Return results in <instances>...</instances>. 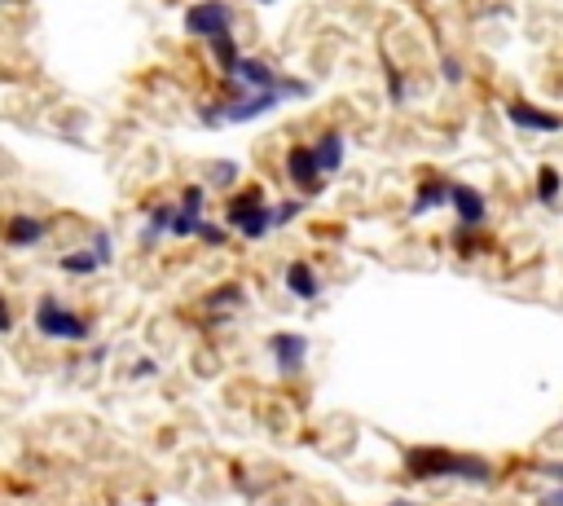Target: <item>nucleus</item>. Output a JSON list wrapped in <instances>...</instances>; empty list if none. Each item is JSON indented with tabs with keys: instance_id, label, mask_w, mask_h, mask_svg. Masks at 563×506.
Wrapping results in <instances>:
<instances>
[{
	"instance_id": "a878e982",
	"label": "nucleus",
	"mask_w": 563,
	"mask_h": 506,
	"mask_svg": "<svg viewBox=\"0 0 563 506\" xmlns=\"http://www.w3.org/2000/svg\"><path fill=\"white\" fill-rule=\"evenodd\" d=\"M260 5H273V0H260Z\"/></svg>"
},
{
	"instance_id": "f3484780",
	"label": "nucleus",
	"mask_w": 563,
	"mask_h": 506,
	"mask_svg": "<svg viewBox=\"0 0 563 506\" xmlns=\"http://www.w3.org/2000/svg\"><path fill=\"white\" fill-rule=\"evenodd\" d=\"M181 207L194 216H203V185H185L181 190Z\"/></svg>"
},
{
	"instance_id": "6ab92c4d",
	"label": "nucleus",
	"mask_w": 563,
	"mask_h": 506,
	"mask_svg": "<svg viewBox=\"0 0 563 506\" xmlns=\"http://www.w3.org/2000/svg\"><path fill=\"white\" fill-rule=\"evenodd\" d=\"M304 212V203H282V207H273V225H286L291 216H300Z\"/></svg>"
},
{
	"instance_id": "412c9836",
	"label": "nucleus",
	"mask_w": 563,
	"mask_h": 506,
	"mask_svg": "<svg viewBox=\"0 0 563 506\" xmlns=\"http://www.w3.org/2000/svg\"><path fill=\"white\" fill-rule=\"evenodd\" d=\"M238 176V163H220V168L212 172V185H229Z\"/></svg>"
},
{
	"instance_id": "4be33fe9",
	"label": "nucleus",
	"mask_w": 563,
	"mask_h": 506,
	"mask_svg": "<svg viewBox=\"0 0 563 506\" xmlns=\"http://www.w3.org/2000/svg\"><path fill=\"white\" fill-rule=\"evenodd\" d=\"M440 71H445V80H449V84H454V80H462V71H458V62H454V58H445V62H440Z\"/></svg>"
},
{
	"instance_id": "20e7f679",
	"label": "nucleus",
	"mask_w": 563,
	"mask_h": 506,
	"mask_svg": "<svg viewBox=\"0 0 563 506\" xmlns=\"http://www.w3.org/2000/svg\"><path fill=\"white\" fill-rule=\"evenodd\" d=\"M286 176H291L304 194H313L317 185H322V163H317V150H308V146H291V150H286Z\"/></svg>"
},
{
	"instance_id": "f257e3e1",
	"label": "nucleus",
	"mask_w": 563,
	"mask_h": 506,
	"mask_svg": "<svg viewBox=\"0 0 563 506\" xmlns=\"http://www.w3.org/2000/svg\"><path fill=\"white\" fill-rule=\"evenodd\" d=\"M405 471L414 480H467V484H489L493 462L476 454H449V449H410Z\"/></svg>"
},
{
	"instance_id": "aec40b11",
	"label": "nucleus",
	"mask_w": 563,
	"mask_h": 506,
	"mask_svg": "<svg viewBox=\"0 0 563 506\" xmlns=\"http://www.w3.org/2000/svg\"><path fill=\"white\" fill-rule=\"evenodd\" d=\"M93 251L102 256V264H110V256H115V242H110V234H93Z\"/></svg>"
},
{
	"instance_id": "9d476101",
	"label": "nucleus",
	"mask_w": 563,
	"mask_h": 506,
	"mask_svg": "<svg viewBox=\"0 0 563 506\" xmlns=\"http://www.w3.org/2000/svg\"><path fill=\"white\" fill-rule=\"evenodd\" d=\"M313 150H317V163H322V176H335L344 168V137H339V132H326Z\"/></svg>"
},
{
	"instance_id": "f8f14e48",
	"label": "nucleus",
	"mask_w": 563,
	"mask_h": 506,
	"mask_svg": "<svg viewBox=\"0 0 563 506\" xmlns=\"http://www.w3.org/2000/svg\"><path fill=\"white\" fill-rule=\"evenodd\" d=\"M58 269H62V273H71V278H88V273L106 269V264H102V256H97L93 247H88V251H66V256L58 260Z\"/></svg>"
},
{
	"instance_id": "a211bd4d",
	"label": "nucleus",
	"mask_w": 563,
	"mask_h": 506,
	"mask_svg": "<svg viewBox=\"0 0 563 506\" xmlns=\"http://www.w3.org/2000/svg\"><path fill=\"white\" fill-rule=\"evenodd\" d=\"M198 238H203V242H212V247H220V242H225L229 234H225V229H220V225H212V220H203V229H198Z\"/></svg>"
},
{
	"instance_id": "b1692460",
	"label": "nucleus",
	"mask_w": 563,
	"mask_h": 506,
	"mask_svg": "<svg viewBox=\"0 0 563 506\" xmlns=\"http://www.w3.org/2000/svg\"><path fill=\"white\" fill-rule=\"evenodd\" d=\"M132 374H137V379H150V374H154V361H137V366H132Z\"/></svg>"
},
{
	"instance_id": "dca6fc26",
	"label": "nucleus",
	"mask_w": 563,
	"mask_h": 506,
	"mask_svg": "<svg viewBox=\"0 0 563 506\" xmlns=\"http://www.w3.org/2000/svg\"><path fill=\"white\" fill-rule=\"evenodd\" d=\"M555 194H559V172L542 168V176H537V198H542V203H555Z\"/></svg>"
},
{
	"instance_id": "2eb2a0df",
	"label": "nucleus",
	"mask_w": 563,
	"mask_h": 506,
	"mask_svg": "<svg viewBox=\"0 0 563 506\" xmlns=\"http://www.w3.org/2000/svg\"><path fill=\"white\" fill-rule=\"evenodd\" d=\"M247 295H242V286L238 282H229V286H216L212 295H207V308H234V304H242Z\"/></svg>"
},
{
	"instance_id": "7ed1b4c3",
	"label": "nucleus",
	"mask_w": 563,
	"mask_h": 506,
	"mask_svg": "<svg viewBox=\"0 0 563 506\" xmlns=\"http://www.w3.org/2000/svg\"><path fill=\"white\" fill-rule=\"evenodd\" d=\"M185 31H190V36H203L207 44H212V40L234 31V9H229L225 0H198V5L185 9Z\"/></svg>"
},
{
	"instance_id": "0eeeda50",
	"label": "nucleus",
	"mask_w": 563,
	"mask_h": 506,
	"mask_svg": "<svg viewBox=\"0 0 563 506\" xmlns=\"http://www.w3.org/2000/svg\"><path fill=\"white\" fill-rule=\"evenodd\" d=\"M449 203H454V212H458V220L467 229H476V225H484V216H489V203L480 198V190H471V185H454V194H449Z\"/></svg>"
},
{
	"instance_id": "4468645a",
	"label": "nucleus",
	"mask_w": 563,
	"mask_h": 506,
	"mask_svg": "<svg viewBox=\"0 0 563 506\" xmlns=\"http://www.w3.org/2000/svg\"><path fill=\"white\" fill-rule=\"evenodd\" d=\"M264 207V194H260V185H251L247 194H238V198H229V225H242L251 212H260Z\"/></svg>"
},
{
	"instance_id": "393cba45",
	"label": "nucleus",
	"mask_w": 563,
	"mask_h": 506,
	"mask_svg": "<svg viewBox=\"0 0 563 506\" xmlns=\"http://www.w3.org/2000/svg\"><path fill=\"white\" fill-rule=\"evenodd\" d=\"M542 471H546V476H555V480L563 484V462H546V467H542Z\"/></svg>"
},
{
	"instance_id": "1a4fd4ad",
	"label": "nucleus",
	"mask_w": 563,
	"mask_h": 506,
	"mask_svg": "<svg viewBox=\"0 0 563 506\" xmlns=\"http://www.w3.org/2000/svg\"><path fill=\"white\" fill-rule=\"evenodd\" d=\"M172 216H176V203H159L150 212V220H146V229H141V247H154V242H159L163 234H172Z\"/></svg>"
},
{
	"instance_id": "5701e85b",
	"label": "nucleus",
	"mask_w": 563,
	"mask_h": 506,
	"mask_svg": "<svg viewBox=\"0 0 563 506\" xmlns=\"http://www.w3.org/2000/svg\"><path fill=\"white\" fill-rule=\"evenodd\" d=\"M542 506H563V484H555L550 493H542Z\"/></svg>"
},
{
	"instance_id": "6e6552de",
	"label": "nucleus",
	"mask_w": 563,
	"mask_h": 506,
	"mask_svg": "<svg viewBox=\"0 0 563 506\" xmlns=\"http://www.w3.org/2000/svg\"><path fill=\"white\" fill-rule=\"evenodd\" d=\"M286 291L300 295V300H317V295H322V282H317V273L308 269V264L295 260L291 269H286Z\"/></svg>"
},
{
	"instance_id": "423d86ee",
	"label": "nucleus",
	"mask_w": 563,
	"mask_h": 506,
	"mask_svg": "<svg viewBox=\"0 0 563 506\" xmlns=\"http://www.w3.org/2000/svg\"><path fill=\"white\" fill-rule=\"evenodd\" d=\"M506 119H511L515 128H528V132H559L563 128L559 115H550L542 106H528V102H511L506 106Z\"/></svg>"
},
{
	"instance_id": "9b49d317",
	"label": "nucleus",
	"mask_w": 563,
	"mask_h": 506,
	"mask_svg": "<svg viewBox=\"0 0 563 506\" xmlns=\"http://www.w3.org/2000/svg\"><path fill=\"white\" fill-rule=\"evenodd\" d=\"M44 229H49V225H44V220H36V216H14V220H9V247H31V242H40L44 238Z\"/></svg>"
},
{
	"instance_id": "ddd939ff",
	"label": "nucleus",
	"mask_w": 563,
	"mask_h": 506,
	"mask_svg": "<svg viewBox=\"0 0 563 506\" xmlns=\"http://www.w3.org/2000/svg\"><path fill=\"white\" fill-rule=\"evenodd\" d=\"M449 194H454V185H440V181H427L423 190L414 194V207L410 212L414 216H423V212H432V207H440V203H449Z\"/></svg>"
},
{
	"instance_id": "39448f33",
	"label": "nucleus",
	"mask_w": 563,
	"mask_h": 506,
	"mask_svg": "<svg viewBox=\"0 0 563 506\" xmlns=\"http://www.w3.org/2000/svg\"><path fill=\"white\" fill-rule=\"evenodd\" d=\"M269 352H273V361H278L282 374H300L304 370V357H308V339L286 330V335H273L269 339Z\"/></svg>"
},
{
	"instance_id": "f03ea898",
	"label": "nucleus",
	"mask_w": 563,
	"mask_h": 506,
	"mask_svg": "<svg viewBox=\"0 0 563 506\" xmlns=\"http://www.w3.org/2000/svg\"><path fill=\"white\" fill-rule=\"evenodd\" d=\"M31 322H36L44 339H58V344H84L88 339V322L80 313H71L66 304H58L53 295H44L36 304V317H31Z\"/></svg>"
}]
</instances>
